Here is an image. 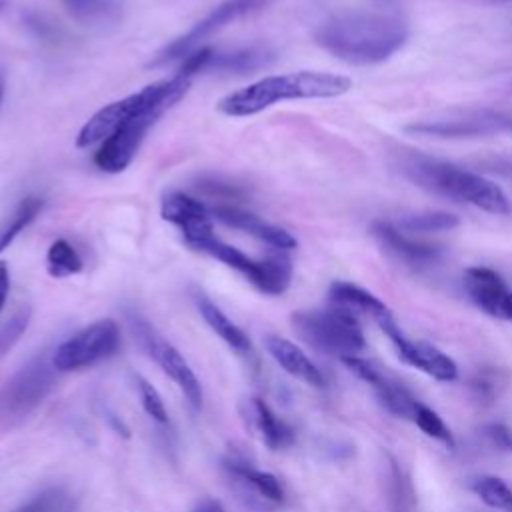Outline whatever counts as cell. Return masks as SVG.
<instances>
[{
    "instance_id": "obj_25",
    "label": "cell",
    "mask_w": 512,
    "mask_h": 512,
    "mask_svg": "<svg viewBox=\"0 0 512 512\" xmlns=\"http://www.w3.org/2000/svg\"><path fill=\"white\" fill-rule=\"evenodd\" d=\"M42 208H44V200L38 196H26L18 202V206L8 216V220L0 224V252L8 248L14 242V238L36 220Z\"/></svg>"
},
{
    "instance_id": "obj_19",
    "label": "cell",
    "mask_w": 512,
    "mask_h": 512,
    "mask_svg": "<svg viewBox=\"0 0 512 512\" xmlns=\"http://www.w3.org/2000/svg\"><path fill=\"white\" fill-rule=\"evenodd\" d=\"M328 298L334 306H340L352 314H356V312L366 314V316L374 318L376 322H380L386 316H392L388 306L380 298H376L372 292H368L352 282H344V280L332 282L328 288Z\"/></svg>"
},
{
    "instance_id": "obj_17",
    "label": "cell",
    "mask_w": 512,
    "mask_h": 512,
    "mask_svg": "<svg viewBox=\"0 0 512 512\" xmlns=\"http://www.w3.org/2000/svg\"><path fill=\"white\" fill-rule=\"evenodd\" d=\"M50 368L44 360L28 364L6 388V404L16 410H28L50 388Z\"/></svg>"
},
{
    "instance_id": "obj_20",
    "label": "cell",
    "mask_w": 512,
    "mask_h": 512,
    "mask_svg": "<svg viewBox=\"0 0 512 512\" xmlns=\"http://www.w3.org/2000/svg\"><path fill=\"white\" fill-rule=\"evenodd\" d=\"M194 304H196L200 316L204 318V322L232 350H236L238 354H248L252 350V344H250V338L246 336V332L238 324H234L204 292H194Z\"/></svg>"
},
{
    "instance_id": "obj_24",
    "label": "cell",
    "mask_w": 512,
    "mask_h": 512,
    "mask_svg": "<svg viewBox=\"0 0 512 512\" xmlns=\"http://www.w3.org/2000/svg\"><path fill=\"white\" fill-rule=\"evenodd\" d=\"M292 282V262L286 254H272L260 258L258 278L252 284L256 290L268 296H280Z\"/></svg>"
},
{
    "instance_id": "obj_10",
    "label": "cell",
    "mask_w": 512,
    "mask_h": 512,
    "mask_svg": "<svg viewBox=\"0 0 512 512\" xmlns=\"http://www.w3.org/2000/svg\"><path fill=\"white\" fill-rule=\"evenodd\" d=\"M132 328H134L138 340L142 342V346L146 348V352L158 362V366L164 370V374L174 380V384L186 396L188 404L194 410H198L202 406V386H200V380L196 378L194 370L186 362V358L178 352V348L172 346L148 322H144L140 318L132 320Z\"/></svg>"
},
{
    "instance_id": "obj_37",
    "label": "cell",
    "mask_w": 512,
    "mask_h": 512,
    "mask_svg": "<svg viewBox=\"0 0 512 512\" xmlns=\"http://www.w3.org/2000/svg\"><path fill=\"white\" fill-rule=\"evenodd\" d=\"M8 292H10V270H8V264L0 260V312L4 310Z\"/></svg>"
},
{
    "instance_id": "obj_32",
    "label": "cell",
    "mask_w": 512,
    "mask_h": 512,
    "mask_svg": "<svg viewBox=\"0 0 512 512\" xmlns=\"http://www.w3.org/2000/svg\"><path fill=\"white\" fill-rule=\"evenodd\" d=\"M68 510V498L64 492L50 488L34 498H30L24 506H20L16 512H66Z\"/></svg>"
},
{
    "instance_id": "obj_16",
    "label": "cell",
    "mask_w": 512,
    "mask_h": 512,
    "mask_svg": "<svg viewBox=\"0 0 512 512\" xmlns=\"http://www.w3.org/2000/svg\"><path fill=\"white\" fill-rule=\"evenodd\" d=\"M266 350L268 354L282 366L284 372H288L290 376L310 384V386H324V376L320 372V368L290 340L276 336V334H268L266 340Z\"/></svg>"
},
{
    "instance_id": "obj_13",
    "label": "cell",
    "mask_w": 512,
    "mask_h": 512,
    "mask_svg": "<svg viewBox=\"0 0 512 512\" xmlns=\"http://www.w3.org/2000/svg\"><path fill=\"white\" fill-rule=\"evenodd\" d=\"M370 230H372V236L382 246V250L388 256H392L396 262H402L404 266H410L416 270L428 268L436 264L442 256V248L438 244L420 242L410 236H404L402 230H398V226L390 222L376 220L372 222Z\"/></svg>"
},
{
    "instance_id": "obj_11",
    "label": "cell",
    "mask_w": 512,
    "mask_h": 512,
    "mask_svg": "<svg viewBox=\"0 0 512 512\" xmlns=\"http://www.w3.org/2000/svg\"><path fill=\"white\" fill-rule=\"evenodd\" d=\"M378 326L390 338V342L394 344L402 362L426 372L428 376H432L440 382H452L458 378V366L450 356H446L442 350H438L436 346H432L428 342L408 340L400 332V328L396 326L392 316L382 318L378 322Z\"/></svg>"
},
{
    "instance_id": "obj_40",
    "label": "cell",
    "mask_w": 512,
    "mask_h": 512,
    "mask_svg": "<svg viewBox=\"0 0 512 512\" xmlns=\"http://www.w3.org/2000/svg\"><path fill=\"white\" fill-rule=\"evenodd\" d=\"M2 8H4V0H0V10H2Z\"/></svg>"
},
{
    "instance_id": "obj_26",
    "label": "cell",
    "mask_w": 512,
    "mask_h": 512,
    "mask_svg": "<svg viewBox=\"0 0 512 512\" xmlns=\"http://www.w3.org/2000/svg\"><path fill=\"white\" fill-rule=\"evenodd\" d=\"M46 268L50 276L66 278L78 274L84 268V260L66 238H58L50 244L46 252Z\"/></svg>"
},
{
    "instance_id": "obj_8",
    "label": "cell",
    "mask_w": 512,
    "mask_h": 512,
    "mask_svg": "<svg viewBox=\"0 0 512 512\" xmlns=\"http://www.w3.org/2000/svg\"><path fill=\"white\" fill-rule=\"evenodd\" d=\"M272 2L274 0H224V2H220L216 8H212V12H208L202 20H198L186 34H182L176 40H172L170 44H166L158 52V56L150 62V66H160V64L184 58L192 50L200 48V44L208 36L216 34L218 30H222L224 26H228L230 22H234L238 18H244L248 14L264 10Z\"/></svg>"
},
{
    "instance_id": "obj_23",
    "label": "cell",
    "mask_w": 512,
    "mask_h": 512,
    "mask_svg": "<svg viewBox=\"0 0 512 512\" xmlns=\"http://www.w3.org/2000/svg\"><path fill=\"white\" fill-rule=\"evenodd\" d=\"M64 10L86 26L116 24L122 14L118 0H58Z\"/></svg>"
},
{
    "instance_id": "obj_34",
    "label": "cell",
    "mask_w": 512,
    "mask_h": 512,
    "mask_svg": "<svg viewBox=\"0 0 512 512\" xmlns=\"http://www.w3.org/2000/svg\"><path fill=\"white\" fill-rule=\"evenodd\" d=\"M212 54H214V48H210V46H200V48L192 50L190 54L184 56V62L180 64V68H178L176 74L192 82V78H194L196 74L206 72V66H208Z\"/></svg>"
},
{
    "instance_id": "obj_33",
    "label": "cell",
    "mask_w": 512,
    "mask_h": 512,
    "mask_svg": "<svg viewBox=\"0 0 512 512\" xmlns=\"http://www.w3.org/2000/svg\"><path fill=\"white\" fill-rule=\"evenodd\" d=\"M30 322V308H20L8 322L0 326V356L12 348V344L22 336Z\"/></svg>"
},
{
    "instance_id": "obj_7",
    "label": "cell",
    "mask_w": 512,
    "mask_h": 512,
    "mask_svg": "<svg viewBox=\"0 0 512 512\" xmlns=\"http://www.w3.org/2000/svg\"><path fill=\"white\" fill-rule=\"evenodd\" d=\"M120 348V328L114 320L102 318L74 336L66 338L52 354V366L58 372H72L94 366L96 362L110 358Z\"/></svg>"
},
{
    "instance_id": "obj_14",
    "label": "cell",
    "mask_w": 512,
    "mask_h": 512,
    "mask_svg": "<svg viewBox=\"0 0 512 512\" xmlns=\"http://www.w3.org/2000/svg\"><path fill=\"white\" fill-rule=\"evenodd\" d=\"M210 216L220 220L226 226H232L236 230L248 232L254 238H258V240H262V242H266V244H270V246H274L278 250L296 248V238L288 230H284V228H280L276 224H270V222L258 218L256 214L246 212V210H242L238 206H228V204L214 206V208H210Z\"/></svg>"
},
{
    "instance_id": "obj_1",
    "label": "cell",
    "mask_w": 512,
    "mask_h": 512,
    "mask_svg": "<svg viewBox=\"0 0 512 512\" xmlns=\"http://www.w3.org/2000/svg\"><path fill=\"white\" fill-rule=\"evenodd\" d=\"M408 20L390 4L352 8L326 18L314 32L320 48L342 62L370 66L388 60L408 40Z\"/></svg>"
},
{
    "instance_id": "obj_29",
    "label": "cell",
    "mask_w": 512,
    "mask_h": 512,
    "mask_svg": "<svg viewBox=\"0 0 512 512\" xmlns=\"http://www.w3.org/2000/svg\"><path fill=\"white\" fill-rule=\"evenodd\" d=\"M460 224L458 216L444 212V210H430V212H418L404 216L400 220V230L408 232H442L452 230Z\"/></svg>"
},
{
    "instance_id": "obj_28",
    "label": "cell",
    "mask_w": 512,
    "mask_h": 512,
    "mask_svg": "<svg viewBox=\"0 0 512 512\" xmlns=\"http://www.w3.org/2000/svg\"><path fill=\"white\" fill-rule=\"evenodd\" d=\"M472 490L490 508L512 512V488L498 476H478L472 482Z\"/></svg>"
},
{
    "instance_id": "obj_15",
    "label": "cell",
    "mask_w": 512,
    "mask_h": 512,
    "mask_svg": "<svg viewBox=\"0 0 512 512\" xmlns=\"http://www.w3.org/2000/svg\"><path fill=\"white\" fill-rule=\"evenodd\" d=\"M160 214L164 220L172 222L174 226H178L182 230V238L212 228L210 208L202 200H198L190 194L178 192V190L168 192L164 196Z\"/></svg>"
},
{
    "instance_id": "obj_38",
    "label": "cell",
    "mask_w": 512,
    "mask_h": 512,
    "mask_svg": "<svg viewBox=\"0 0 512 512\" xmlns=\"http://www.w3.org/2000/svg\"><path fill=\"white\" fill-rule=\"evenodd\" d=\"M192 512H226V508H224V504H222L220 500H216V498H202V500L194 506Z\"/></svg>"
},
{
    "instance_id": "obj_4",
    "label": "cell",
    "mask_w": 512,
    "mask_h": 512,
    "mask_svg": "<svg viewBox=\"0 0 512 512\" xmlns=\"http://www.w3.org/2000/svg\"><path fill=\"white\" fill-rule=\"evenodd\" d=\"M188 88H190V80L174 74L172 78L152 82L134 94H128L116 102L102 106L80 128V132L76 136V146L90 148L94 144H102L108 136H112L130 118H134L142 112H148L156 106H162V104L174 106L186 94Z\"/></svg>"
},
{
    "instance_id": "obj_36",
    "label": "cell",
    "mask_w": 512,
    "mask_h": 512,
    "mask_svg": "<svg viewBox=\"0 0 512 512\" xmlns=\"http://www.w3.org/2000/svg\"><path fill=\"white\" fill-rule=\"evenodd\" d=\"M488 436L502 448L512 452V428L504 424H492L488 426Z\"/></svg>"
},
{
    "instance_id": "obj_3",
    "label": "cell",
    "mask_w": 512,
    "mask_h": 512,
    "mask_svg": "<svg viewBox=\"0 0 512 512\" xmlns=\"http://www.w3.org/2000/svg\"><path fill=\"white\" fill-rule=\"evenodd\" d=\"M398 170L416 186L472 204L490 214H510L512 202L492 180L420 152H404L398 158Z\"/></svg>"
},
{
    "instance_id": "obj_6",
    "label": "cell",
    "mask_w": 512,
    "mask_h": 512,
    "mask_svg": "<svg viewBox=\"0 0 512 512\" xmlns=\"http://www.w3.org/2000/svg\"><path fill=\"white\" fill-rule=\"evenodd\" d=\"M406 132L434 138H480L512 132V116L492 108L450 110L432 118L414 120L404 126Z\"/></svg>"
},
{
    "instance_id": "obj_5",
    "label": "cell",
    "mask_w": 512,
    "mask_h": 512,
    "mask_svg": "<svg viewBox=\"0 0 512 512\" xmlns=\"http://www.w3.org/2000/svg\"><path fill=\"white\" fill-rule=\"evenodd\" d=\"M292 326L312 348L338 356H358L364 350L366 338L356 316L340 306L298 310L292 314Z\"/></svg>"
},
{
    "instance_id": "obj_41",
    "label": "cell",
    "mask_w": 512,
    "mask_h": 512,
    "mask_svg": "<svg viewBox=\"0 0 512 512\" xmlns=\"http://www.w3.org/2000/svg\"><path fill=\"white\" fill-rule=\"evenodd\" d=\"M502 2H512V0H502Z\"/></svg>"
},
{
    "instance_id": "obj_12",
    "label": "cell",
    "mask_w": 512,
    "mask_h": 512,
    "mask_svg": "<svg viewBox=\"0 0 512 512\" xmlns=\"http://www.w3.org/2000/svg\"><path fill=\"white\" fill-rule=\"evenodd\" d=\"M464 290L468 298L488 316L512 322V288L506 280L486 266H472L464 272Z\"/></svg>"
},
{
    "instance_id": "obj_9",
    "label": "cell",
    "mask_w": 512,
    "mask_h": 512,
    "mask_svg": "<svg viewBox=\"0 0 512 512\" xmlns=\"http://www.w3.org/2000/svg\"><path fill=\"white\" fill-rule=\"evenodd\" d=\"M168 108H172V106L170 104L156 106L148 112H142V114L130 118L126 124H122L94 152L96 168L102 172H108V174H118V172L126 170L128 164L134 160L140 144L144 142L148 130L158 122V118Z\"/></svg>"
},
{
    "instance_id": "obj_18",
    "label": "cell",
    "mask_w": 512,
    "mask_h": 512,
    "mask_svg": "<svg viewBox=\"0 0 512 512\" xmlns=\"http://www.w3.org/2000/svg\"><path fill=\"white\" fill-rule=\"evenodd\" d=\"M276 60V52L266 44H254L238 48L232 52H214L206 72H224V74H246L262 70Z\"/></svg>"
},
{
    "instance_id": "obj_31",
    "label": "cell",
    "mask_w": 512,
    "mask_h": 512,
    "mask_svg": "<svg viewBox=\"0 0 512 512\" xmlns=\"http://www.w3.org/2000/svg\"><path fill=\"white\" fill-rule=\"evenodd\" d=\"M136 384H138L142 408L146 410V414L152 420H156L158 424H166L168 422V412H166V406H164V400H162L160 392L142 376H136Z\"/></svg>"
},
{
    "instance_id": "obj_39",
    "label": "cell",
    "mask_w": 512,
    "mask_h": 512,
    "mask_svg": "<svg viewBox=\"0 0 512 512\" xmlns=\"http://www.w3.org/2000/svg\"><path fill=\"white\" fill-rule=\"evenodd\" d=\"M4 94H6V76H4V70L0 68V108L4 102Z\"/></svg>"
},
{
    "instance_id": "obj_30",
    "label": "cell",
    "mask_w": 512,
    "mask_h": 512,
    "mask_svg": "<svg viewBox=\"0 0 512 512\" xmlns=\"http://www.w3.org/2000/svg\"><path fill=\"white\" fill-rule=\"evenodd\" d=\"M414 422H416V426H418L426 436H430V438H434V440H438V442H444L446 446L454 448V436H452V432L448 430V426L444 424V420H442L432 408H428L426 404H422V402L416 404Z\"/></svg>"
},
{
    "instance_id": "obj_21",
    "label": "cell",
    "mask_w": 512,
    "mask_h": 512,
    "mask_svg": "<svg viewBox=\"0 0 512 512\" xmlns=\"http://www.w3.org/2000/svg\"><path fill=\"white\" fill-rule=\"evenodd\" d=\"M248 414L252 418L254 430L260 434V438L270 450H280L292 444V428L262 398H250Z\"/></svg>"
},
{
    "instance_id": "obj_35",
    "label": "cell",
    "mask_w": 512,
    "mask_h": 512,
    "mask_svg": "<svg viewBox=\"0 0 512 512\" xmlns=\"http://www.w3.org/2000/svg\"><path fill=\"white\" fill-rule=\"evenodd\" d=\"M202 192H206L208 196H216V198H238L242 196V190L236 184L218 180V178H202L200 186Z\"/></svg>"
},
{
    "instance_id": "obj_2",
    "label": "cell",
    "mask_w": 512,
    "mask_h": 512,
    "mask_svg": "<svg viewBox=\"0 0 512 512\" xmlns=\"http://www.w3.org/2000/svg\"><path fill=\"white\" fill-rule=\"evenodd\" d=\"M352 88V80L342 74L322 70H298L264 76L218 102V110L232 118L254 116L284 100L336 98Z\"/></svg>"
},
{
    "instance_id": "obj_22",
    "label": "cell",
    "mask_w": 512,
    "mask_h": 512,
    "mask_svg": "<svg viewBox=\"0 0 512 512\" xmlns=\"http://www.w3.org/2000/svg\"><path fill=\"white\" fill-rule=\"evenodd\" d=\"M224 468L230 472V476H234L238 482L248 486L254 494H258L266 502L280 504L284 500V490L274 474L258 470L250 462L234 458V456L224 462Z\"/></svg>"
},
{
    "instance_id": "obj_27",
    "label": "cell",
    "mask_w": 512,
    "mask_h": 512,
    "mask_svg": "<svg viewBox=\"0 0 512 512\" xmlns=\"http://www.w3.org/2000/svg\"><path fill=\"white\" fill-rule=\"evenodd\" d=\"M376 396L380 400V404L394 416L398 418H410L414 420V412H416V404L418 400L396 380L386 378L382 386H378Z\"/></svg>"
}]
</instances>
